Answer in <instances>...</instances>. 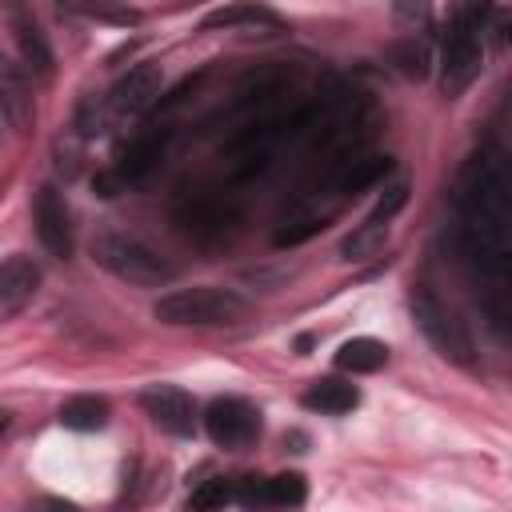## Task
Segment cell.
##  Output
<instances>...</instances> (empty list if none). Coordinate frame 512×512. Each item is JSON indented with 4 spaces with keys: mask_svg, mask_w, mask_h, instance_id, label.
Here are the masks:
<instances>
[{
    "mask_svg": "<svg viewBox=\"0 0 512 512\" xmlns=\"http://www.w3.org/2000/svg\"><path fill=\"white\" fill-rule=\"evenodd\" d=\"M384 240H388V224L364 220V224H360L352 236H344V244H340V256H344V260H372V256H380Z\"/></svg>",
    "mask_w": 512,
    "mask_h": 512,
    "instance_id": "18",
    "label": "cell"
},
{
    "mask_svg": "<svg viewBox=\"0 0 512 512\" xmlns=\"http://www.w3.org/2000/svg\"><path fill=\"white\" fill-rule=\"evenodd\" d=\"M388 364V344L372 340V336H352L340 344L336 352V368L340 372H352V376H364V372H380Z\"/></svg>",
    "mask_w": 512,
    "mask_h": 512,
    "instance_id": "14",
    "label": "cell"
},
{
    "mask_svg": "<svg viewBox=\"0 0 512 512\" xmlns=\"http://www.w3.org/2000/svg\"><path fill=\"white\" fill-rule=\"evenodd\" d=\"M92 260L100 268H108L116 280L136 284V288H160L176 280V264H168L152 244L136 240V236H100L92 244Z\"/></svg>",
    "mask_w": 512,
    "mask_h": 512,
    "instance_id": "4",
    "label": "cell"
},
{
    "mask_svg": "<svg viewBox=\"0 0 512 512\" xmlns=\"http://www.w3.org/2000/svg\"><path fill=\"white\" fill-rule=\"evenodd\" d=\"M300 404L312 408V412H320V416H344V412H352V408L360 404V392H356V384H348V380L324 376V380H312V384L304 388Z\"/></svg>",
    "mask_w": 512,
    "mask_h": 512,
    "instance_id": "12",
    "label": "cell"
},
{
    "mask_svg": "<svg viewBox=\"0 0 512 512\" xmlns=\"http://www.w3.org/2000/svg\"><path fill=\"white\" fill-rule=\"evenodd\" d=\"M308 484L300 472H280V476H244L236 484V500L240 504H256V508H296L304 504Z\"/></svg>",
    "mask_w": 512,
    "mask_h": 512,
    "instance_id": "9",
    "label": "cell"
},
{
    "mask_svg": "<svg viewBox=\"0 0 512 512\" xmlns=\"http://www.w3.org/2000/svg\"><path fill=\"white\" fill-rule=\"evenodd\" d=\"M0 112L8 116L12 128H28L32 124V92H28V80L4 56H0Z\"/></svg>",
    "mask_w": 512,
    "mask_h": 512,
    "instance_id": "13",
    "label": "cell"
},
{
    "mask_svg": "<svg viewBox=\"0 0 512 512\" xmlns=\"http://www.w3.org/2000/svg\"><path fill=\"white\" fill-rule=\"evenodd\" d=\"M32 224H36V236H40V244H44L48 256H56V260H68L72 256V248H76L72 216H68L64 196L52 184H40L36 188V196H32Z\"/></svg>",
    "mask_w": 512,
    "mask_h": 512,
    "instance_id": "6",
    "label": "cell"
},
{
    "mask_svg": "<svg viewBox=\"0 0 512 512\" xmlns=\"http://www.w3.org/2000/svg\"><path fill=\"white\" fill-rule=\"evenodd\" d=\"M496 12V0H452L448 4V28L440 48V92L448 100H460L484 64V28Z\"/></svg>",
    "mask_w": 512,
    "mask_h": 512,
    "instance_id": "1",
    "label": "cell"
},
{
    "mask_svg": "<svg viewBox=\"0 0 512 512\" xmlns=\"http://www.w3.org/2000/svg\"><path fill=\"white\" fill-rule=\"evenodd\" d=\"M8 12H12V32H16V44H20L24 64H28L32 72H40V76H52V64H56V60H52L48 36H44V28L36 24V16H32L20 0H12Z\"/></svg>",
    "mask_w": 512,
    "mask_h": 512,
    "instance_id": "11",
    "label": "cell"
},
{
    "mask_svg": "<svg viewBox=\"0 0 512 512\" xmlns=\"http://www.w3.org/2000/svg\"><path fill=\"white\" fill-rule=\"evenodd\" d=\"M236 24H264V28H276L280 16L264 4H232V8H220V12H208L204 16V28H236Z\"/></svg>",
    "mask_w": 512,
    "mask_h": 512,
    "instance_id": "17",
    "label": "cell"
},
{
    "mask_svg": "<svg viewBox=\"0 0 512 512\" xmlns=\"http://www.w3.org/2000/svg\"><path fill=\"white\" fill-rule=\"evenodd\" d=\"M412 320L424 332V340L432 344V352L456 368H476V340L468 332V324L456 316V308H448L440 296H432L428 288H416L408 296Z\"/></svg>",
    "mask_w": 512,
    "mask_h": 512,
    "instance_id": "3",
    "label": "cell"
},
{
    "mask_svg": "<svg viewBox=\"0 0 512 512\" xmlns=\"http://www.w3.org/2000/svg\"><path fill=\"white\" fill-rule=\"evenodd\" d=\"M160 88H164V72H160V64H148V60H144V64L128 68V72L112 84V92H108V108H112L116 116H140L144 108L156 104Z\"/></svg>",
    "mask_w": 512,
    "mask_h": 512,
    "instance_id": "8",
    "label": "cell"
},
{
    "mask_svg": "<svg viewBox=\"0 0 512 512\" xmlns=\"http://www.w3.org/2000/svg\"><path fill=\"white\" fill-rule=\"evenodd\" d=\"M40 264H32L28 256H8L0 264V312L12 316L20 308H28L40 292Z\"/></svg>",
    "mask_w": 512,
    "mask_h": 512,
    "instance_id": "10",
    "label": "cell"
},
{
    "mask_svg": "<svg viewBox=\"0 0 512 512\" xmlns=\"http://www.w3.org/2000/svg\"><path fill=\"white\" fill-rule=\"evenodd\" d=\"M260 408L240 396H216L204 408V432L216 448H252L260 440Z\"/></svg>",
    "mask_w": 512,
    "mask_h": 512,
    "instance_id": "5",
    "label": "cell"
},
{
    "mask_svg": "<svg viewBox=\"0 0 512 512\" xmlns=\"http://www.w3.org/2000/svg\"><path fill=\"white\" fill-rule=\"evenodd\" d=\"M404 204H408V184H404V180H396L392 188H384V196L376 200V208H372V216H368V220L388 224V220H392V216H396Z\"/></svg>",
    "mask_w": 512,
    "mask_h": 512,
    "instance_id": "21",
    "label": "cell"
},
{
    "mask_svg": "<svg viewBox=\"0 0 512 512\" xmlns=\"http://www.w3.org/2000/svg\"><path fill=\"white\" fill-rule=\"evenodd\" d=\"M140 408L168 436H192V428H196V404H192V396L184 388L152 384V388L140 392Z\"/></svg>",
    "mask_w": 512,
    "mask_h": 512,
    "instance_id": "7",
    "label": "cell"
},
{
    "mask_svg": "<svg viewBox=\"0 0 512 512\" xmlns=\"http://www.w3.org/2000/svg\"><path fill=\"white\" fill-rule=\"evenodd\" d=\"M152 316L160 324H172V328H228V324H240L248 316V300L228 292V288L196 284V288L164 292L152 304Z\"/></svg>",
    "mask_w": 512,
    "mask_h": 512,
    "instance_id": "2",
    "label": "cell"
},
{
    "mask_svg": "<svg viewBox=\"0 0 512 512\" xmlns=\"http://www.w3.org/2000/svg\"><path fill=\"white\" fill-rule=\"evenodd\" d=\"M232 500H236V488H232L224 476H216V480H204L200 488H192L188 508L204 512V508H224V504H232Z\"/></svg>",
    "mask_w": 512,
    "mask_h": 512,
    "instance_id": "19",
    "label": "cell"
},
{
    "mask_svg": "<svg viewBox=\"0 0 512 512\" xmlns=\"http://www.w3.org/2000/svg\"><path fill=\"white\" fill-rule=\"evenodd\" d=\"M392 16L408 32H424L432 24V0H392Z\"/></svg>",
    "mask_w": 512,
    "mask_h": 512,
    "instance_id": "20",
    "label": "cell"
},
{
    "mask_svg": "<svg viewBox=\"0 0 512 512\" xmlns=\"http://www.w3.org/2000/svg\"><path fill=\"white\" fill-rule=\"evenodd\" d=\"M392 64L408 76V80H424L428 76V64H432V48H428V40H424V32H408L404 40H396L392 44Z\"/></svg>",
    "mask_w": 512,
    "mask_h": 512,
    "instance_id": "16",
    "label": "cell"
},
{
    "mask_svg": "<svg viewBox=\"0 0 512 512\" xmlns=\"http://www.w3.org/2000/svg\"><path fill=\"white\" fill-rule=\"evenodd\" d=\"M60 424L72 432H96L108 424V400L104 396H68L60 404Z\"/></svg>",
    "mask_w": 512,
    "mask_h": 512,
    "instance_id": "15",
    "label": "cell"
}]
</instances>
